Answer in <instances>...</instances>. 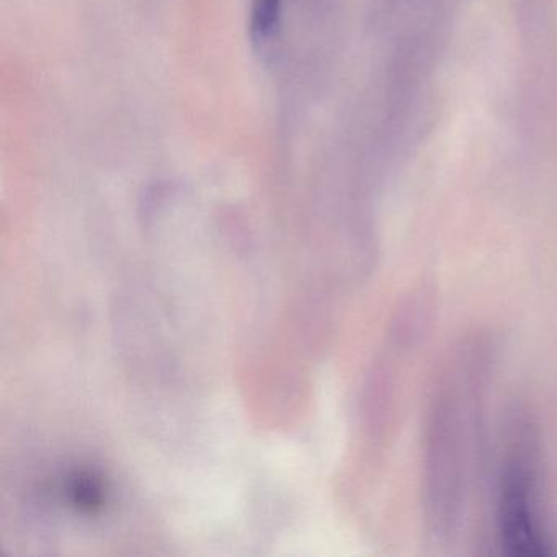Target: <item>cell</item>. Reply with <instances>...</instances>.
I'll return each mask as SVG.
<instances>
[{"label": "cell", "mask_w": 557, "mask_h": 557, "mask_svg": "<svg viewBox=\"0 0 557 557\" xmlns=\"http://www.w3.org/2000/svg\"><path fill=\"white\" fill-rule=\"evenodd\" d=\"M536 492L531 461L521 455L507 461L498 487V530L511 556L549 557L556 553L541 524Z\"/></svg>", "instance_id": "cell-2"}, {"label": "cell", "mask_w": 557, "mask_h": 557, "mask_svg": "<svg viewBox=\"0 0 557 557\" xmlns=\"http://www.w3.org/2000/svg\"><path fill=\"white\" fill-rule=\"evenodd\" d=\"M285 0H253L250 12V35L257 44H265L275 35L282 21Z\"/></svg>", "instance_id": "cell-4"}, {"label": "cell", "mask_w": 557, "mask_h": 557, "mask_svg": "<svg viewBox=\"0 0 557 557\" xmlns=\"http://www.w3.org/2000/svg\"><path fill=\"white\" fill-rule=\"evenodd\" d=\"M67 492V500L71 507L76 508L79 513L96 517L102 513L107 507V484L103 478L90 469L71 472L64 484Z\"/></svg>", "instance_id": "cell-3"}, {"label": "cell", "mask_w": 557, "mask_h": 557, "mask_svg": "<svg viewBox=\"0 0 557 557\" xmlns=\"http://www.w3.org/2000/svg\"><path fill=\"white\" fill-rule=\"evenodd\" d=\"M471 377H451L436 404L433 433L430 436L429 481L432 507L438 523L455 521L471 466L475 430V387H468Z\"/></svg>", "instance_id": "cell-1"}]
</instances>
